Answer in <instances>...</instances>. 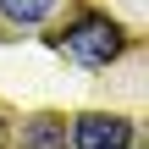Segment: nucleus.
<instances>
[{
	"label": "nucleus",
	"mask_w": 149,
	"mask_h": 149,
	"mask_svg": "<svg viewBox=\"0 0 149 149\" xmlns=\"http://www.w3.org/2000/svg\"><path fill=\"white\" fill-rule=\"evenodd\" d=\"M61 50L77 61V66H111L122 50H127V33L111 22V17H77L66 33H61Z\"/></svg>",
	"instance_id": "nucleus-1"
},
{
	"label": "nucleus",
	"mask_w": 149,
	"mask_h": 149,
	"mask_svg": "<svg viewBox=\"0 0 149 149\" xmlns=\"http://www.w3.org/2000/svg\"><path fill=\"white\" fill-rule=\"evenodd\" d=\"M72 149H133V122L127 116H77L72 122Z\"/></svg>",
	"instance_id": "nucleus-2"
},
{
	"label": "nucleus",
	"mask_w": 149,
	"mask_h": 149,
	"mask_svg": "<svg viewBox=\"0 0 149 149\" xmlns=\"http://www.w3.org/2000/svg\"><path fill=\"white\" fill-rule=\"evenodd\" d=\"M22 149H66V122L55 116H33L22 127Z\"/></svg>",
	"instance_id": "nucleus-3"
},
{
	"label": "nucleus",
	"mask_w": 149,
	"mask_h": 149,
	"mask_svg": "<svg viewBox=\"0 0 149 149\" xmlns=\"http://www.w3.org/2000/svg\"><path fill=\"white\" fill-rule=\"evenodd\" d=\"M55 6H61V0H0V17L17 22V28H33V22H44Z\"/></svg>",
	"instance_id": "nucleus-4"
}]
</instances>
